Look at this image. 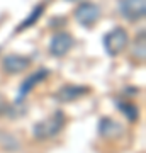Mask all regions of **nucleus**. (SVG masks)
Returning <instances> with one entry per match:
<instances>
[{
	"instance_id": "9d476101",
	"label": "nucleus",
	"mask_w": 146,
	"mask_h": 153,
	"mask_svg": "<svg viewBox=\"0 0 146 153\" xmlns=\"http://www.w3.org/2000/svg\"><path fill=\"white\" fill-rule=\"evenodd\" d=\"M43 10H44V5H43V4H39V5L34 7L33 12L27 16V19H24V21L21 22V26L17 27V33H21V31H24V29H27V27H31V26H34V24L38 22V19L41 17Z\"/></svg>"
},
{
	"instance_id": "f03ea898",
	"label": "nucleus",
	"mask_w": 146,
	"mask_h": 153,
	"mask_svg": "<svg viewBox=\"0 0 146 153\" xmlns=\"http://www.w3.org/2000/svg\"><path fill=\"white\" fill-rule=\"evenodd\" d=\"M102 43H104V49H105V53L109 56H117L127 48V44H129V33L124 27L117 26V27L110 29L104 36Z\"/></svg>"
},
{
	"instance_id": "423d86ee",
	"label": "nucleus",
	"mask_w": 146,
	"mask_h": 153,
	"mask_svg": "<svg viewBox=\"0 0 146 153\" xmlns=\"http://www.w3.org/2000/svg\"><path fill=\"white\" fill-rule=\"evenodd\" d=\"M90 92V88L85 87V85H75V83H68V85H63L61 88L56 90L54 94V99L58 102H73L76 99L83 97Z\"/></svg>"
},
{
	"instance_id": "f257e3e1",
	"label": "nucleus",
	"mask_w": 146,
	"mask_h": 153,
	"mask_svg": "<svg viewBox=\"0 0 146 153\" xmlns=\"http://www.w3.org/2000/svg\"><path fill=\"white\" fill-rule=\"evenodd\" d=\"M66 117L61 111H56L53 116H49L48 119L38 121L33 128V134L36 140L44 141V140H51L54 138L58 133H61V129L65 128Z\"/></svg>"
},
{
	"instance_id": "1a4fd4ad",
	"label": "nucleus",
	"mask_w": 146,
	"mask_h": 153,
	"mask_svg": "<svg viewBox=\"0 0 146 153\" xmlns=\"http://www.w3.org/2000/svg\"><path fill=\"white\" fill-rule=\"evenodd\" d=\"M99 134L105 140H110V138H117L122 134V126L114 119H109V117H102L100 123H99Z\"/></svg>"
},
{
	"instance_id": "20e7f679",
	"label": "nucleus",
	"mask_w": 146,
	"mask_h": 153,
	"mask_svg": "<svg viewBox=\"0 0 146 153\" xmlns=\"http://www.w3.org/2000/svg\"><path fill=\"white\" fill-rule=\"evenodd\" d=\"M75 21L85 27H92L100 19V7L93 2H83L75 9Z\"/></svg>"
},
{
	"instance_id": "39448f33",
	"label": "nucleus",
	"mask_w": 146,
	"mask_h": 153,
	"mask_svg": "<svg viewBox=\"0 0 146 153\" xmlns=\"http://www.w3.org/2000/svg\"><path fill=\"white\" fill-rule=\"evenodd\" d=\"M73 36L70 33H66V31H60V33H56L51 38V43H49V53L53 56H65L71 48H73Z\"/></svg>"
},
{
	"instance_id": "0eeeda50",
	"label": "nucleus",
	"mask_w": 146,
	"mask_h": 153,
	"mask_svg": "<svg viewBox=\"0 0 146 153\" xmlns=\"http://www.w3.org/2000/svg\"><path fill=\"white\" fill-rule=\"evenodd\" d=\"M31 65H33V60L29 56H24V55H7L2 60V68L7 73H10V75L22 73V71L27 70Z\"/></svg>"
},
{
	"instance_id": "f8f14e48",
	"label": "nucleus",
	"mask_w": 146,
	"mask_h": 153,
	"mask_svg": "<svg viewBox=\"0 0 146 153\" xmlns=\"http://www.w3.org/2000/svg\"><path fill=\"white\" fill-rule=\"evenodd\" d=\"M117 107H119V111L127 117V121H131V123H134V121L138 119V116H139V111H138V107H136L134 104H129V102H117Z\"/></svg>"
},
{
	"instance_id": "7ed1b4c3",
	"label": "nucleus",
	"mask_w": 146,
	"mask_h": 153,
	"mask_svg": "<svg viewBox=\"0 0 146 153\" xmlns=\"http://www.w3.org/2000/svg\"><path fill=\"white\" fill-rule=\"evenodd\" d=\"M117 9L122 19L129 22H138L146 16V0H119Z\"/></svg>"
},
{
	"instance_id": "9b49d317",
	"label": "nucleus",
	"mask_w": 146,
	"mask_h": 153,
	"mask_svg": "<svg viewBox=\"0 0 146 153\" xmlns=\"http://www.w3.org/2000/svg\"><path fill=\"white\" fill-rule=\"evenodd\" d=\"M145 31H141V34H138V38L134 41V46H133V56H134L138 61H145Z\"/></svg>"
},
{
	"instance_id": "6e6552de",
	"label": "nucleus",
	"mask_w": 146,
	"mask_h": 153,
	"mask_svg": "<svg viewBox=\"0 0 146 153\" xmlns=\"http://www.w3.org/2000/svg\"><path fill=\"white\" fill-rule=\"evenodd\" d=\"M48 76V70H38L34 71L31 76H27L26 80L21 83V87H19V95H17V102H22L24 99L27 97V94L31 92L39 82H43L44 78Z\"/></svg>"
}]
</instances>
